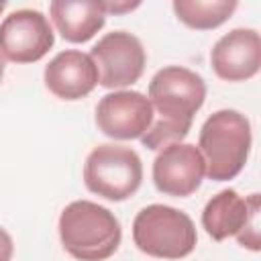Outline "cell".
Segmentation results:
<instances>
[{"mask_svg": "<svg viewBox=\"0 0 261 261\" xmlns=\"http://www.w3.org/2000/svg\"><path fill=\"white\" fill-rule=\"evenodd\" d=\"M147 98L153 106V120L141 143L159 151L188 137L192 120L206 100V82L188 67L167 65L151 77Z\"/></svg>", "mask_w": 261, "mask_h": 261, "instance_id": "1", "label": "cell"}, {"mask_svg": "<svg viewBox=\"0 0 261 261\" xmlns=\"http://www.w3.org/2000/svg\"><path fill=\"white\" fill-rule=\"evenodd\" d=\"M59 239L67 255L77 261H104L122 241V228L114 212L90 202L75 200L59 214Z\"/></svg>", "mask_w": 261, "mask_h": 261, "instance_id": "2", "label": "cell"}, {"mask_svg": "<svg viewBox=\"0 0 261 261\" xmlns=\"http://www.w3.org/2000/svg\"><path fill=\"white\" fill-rule=\"evenodd\" d=\"M251 143V124L245 114L230 108L210 114L198 137V151L204 159L206 175L212 181L234 179L249 159Z\"/></svg>", "mask_w": 261, "mask_h": 261, "instance_id": "3", "label": "cell"}, {"mask_svg": "<svg viewBox=\"0 0 261 261\" xmlns=\"http://www.w3.org/2000/svg\"><path fill=\"white\" fill-rule=\"evenodd\" d=\"M133 243L155 259H184L198 243L192 218L165 204H149L133 220Z\"/></svg>", "mask_w": 261, "mask_h": 261, "instance_id": "4", "label": "cell"}, {"mask_svg": "<svg viewBox=\"0 0 261 261\" xmlns=\"http://www.w3.org/2000/svg\"><path fill=\"white\" fill-rule=\"evenodd\" d=\"M143 181V163L137 151L122 145H98L84 163L86 188L110 202L130 198Z\"/></svg>", "mask_w": 261, "mask_h": 261, "instance_id": "5", "label": "cell"}, {"mask_svg": "<svg viewBox=\"0 0 261 261\" xmlns=\"http://www.w3.org/2000/svg\"><path fill=\"white\" fill-rule=\"evenodd\" d=\"M102 88H126L141 80L147 53L139 37L126 31L106 33L90 51Z\"/></svg>", "mask_w": 261, "mask_h": 261, "instance_id": "6", "label": "cell"}, {"mask_svg": "<svg viewBox=\"0 0 261 261\" xmlns=\"http://www.w3.org/2000/svg\"><path fill=\"white\" fill-rule=\"evenodd\" d=\"M55 43L49 18L41 10L18 8L0 22V55L12 63H35Z\"/></svg>", "mask_w": 261, "mask_h": 261, "instance_id": "7", "label": "cell"}, {"mask_svg": "<svg viewBox=\"0 0 261 261\" xmlns=\"http://www.w3.org/2000/svg\"><path fill=\"white\" fill-rule=\"evenodd\" d=\"M153 120L149 98L135 90L106 94L96 106V126L114 141L141 139Z\"/></svg>", "mask_w": 261, "mask_h": 261, "instance_id": "8", "label": "cell"}, {"mask_svg": "<svg viewBox=\"0 0 261 261\" xmlns=\"http://www.w3.org/2000/svg\"><path fill=\"white\" fill-rule=\"evenodd\" d=\"M151 173L153 184L161 194L188 198L200 188L206 175V165L196 145L173 143L157 153Z\"/></svg>", "mask_w": 261, "mask_h": 261, "instance_id": "9", "label": "cell"}, {"mask_svg": "<svg viewBox=\"0 0 261 261\" xmlns=\"http://www.w3.org/2000/svg\"><path fill=\"white\" fill-rule=\"evenodd\" d=\"M210 65L224 82H245L261 67V39L255 29H232L222 35L212 51Z\"/></svg>", "mask_w": 261, "mask_h": 261, "instance_id": "10", "label": "cell"}, {"mask_svg": "<svg viewBox=\"0 0 261 261\" xmlns=\"http://www.w3.org/2000/svg\"><path fill=\"white\" fill-rule=\"evenodd\" d=\"M47 90L59 100H82L98 86V69L88 53L65 49L43 71Z\"/></svg>", "mask_w": 261, "mask_h": 261, "instance_id": "11", "label": "cell"}, {"mask_svg": "<svg viewBox=\"0 0 261 261\" xmlns=\"http://www.w3.org/2000/svg\"><path fill=\"white\" fill-rule=\"evenodd\" d=\"M259 206V194L249 198L239 196L234 190H222L212 196L202 210V226L214 241L237 237L247 226L251 212Z\"/></svg>", "mask_w": 261, "mask_h": 261, "instance_id": "12", "label": "cell"}, {"mask_svg": "<svg viewBox=\"0 0 261 261\" xmlns=\"http://www.w3.org/2000/svg\"><path fill=\"white\" fill-rule=\"evenodd\" d=\"M49 14L67 43H86L106 22V12L96 0H53Z\"/></svg>", "mask_w": 261, "mask_h": 261, "instance_id": "13", "label": "cell"}, {"mask_svg": "<svg viewBox=\"0 0 261 261\" xmlns=\"http://www.w3.org/2000/svg\"><path fill=\"white\" fill-rule=\"evenodd\" d=\"M175 16L190 29L212 31L226 22L237 10V0H173Z\"/></svg>", "mask_w": 261, "mask_h": 261, "instance_id": "14", "label": "cell"}, {"mask_svg": "<svg viewBox=\"0 0 261 261\" xmlns=\"http://www.w3.org/2000/svg\"><path fill=\"white\" fill-rule=\"evenodd\" d=\"M100 6L106 14H124V12H130L135 8L141 6V2H128V0H122V2H112V0H100Z\"/></svg>", "mask_w": 261, "mask_h": 261, "instance_id": "15", "label": "cell"}, {"mask_svg": "<svg viewBox=\"0 0 261 261\" xmlns=\"http://www.w3.org/2000/svg\"><path fill=\"white\" fill-rule=\"evenodd\" d=\"M14 253V243L12 237L0 226V261H10Z\"/></svg>", "mask_w": 261, "mask_h": 261, "instance_id": "16", "label": "cell"}, {"mask_svg": "<svg viewBox=\"0 0 261 261\" xmlns=\"http://www.w3.org/2000/svg\"><path fill=\"white\" fill-rule=\"evenodd\" d=\"M2 77H4V57L0 55V82H2Z\"/></svg>", "mask_w": 261, "mask_h": 261, "instance_id": "17", "label": "cell"}, {"mask_svg": "<svg viewBox=\"0 0 261 261\" xmlns=\"http://www.w3.org/2000/svg\"><path fill=\"white\" fill-rule=\"evenodd\" d=\"M4 8H6V2H0V14L4 12Z\"/></svg>", "mask_w": 261, "mask_h": 261, "instance_id": "18", "label": "cell"}]
</instances>
